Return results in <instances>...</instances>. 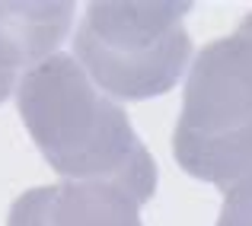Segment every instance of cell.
<instances>
[{"label": "cell", "mask_w": 252, "mask_h": 226, "mask_svg": "<svg viewBox=\"0 0 252 226\" xmlns=\"http://www.w3.org/2000/svg\"><path fill=\"white\" fill-rule=\"evenodd\" d=\"M16 105L45 163L70 182H102L137 204L157 191V163L128 112L96 89L74 55H51L16 83Z\"/></svg>", "instance_id": "cell-1"}, {"label": "cell", "mask_w": 252, "mask_h": 226, "mask_svg": "<svg viewBox=\"0 0 252 226\" xmlns=\"http://www.w3.org/2000/svg\"><path fill=\"white\" fill-rule=\"evenodd\" d=\"M172 153L189 175L220 191L252 175V42L240 29L191 61Z\"/></svg>", "instance_id": "cell-2"}, {"label": "cell", "mask_w": 252, "mask_h": 226, "mask_svg": "<svg viewBox=\"0 0 252 226\" xmlns=\"http://www.w3.org/2000/svg\"><path fill=\"white\" fill-rule=\"evenodd\" d=\"M189 10L191 3L179 0L86 3L74 35V61L99 92L118 99L163 96L179 83L191 57Z\"/></svg>", "instance_id": "cell-3"}, {"label": "cell", "mask_w": 252, "mask_h": 226, "mask_svg": "<svg viewBox=\"0 0 252 226\" xmlns=\"http://www.w3.org/2000/svg\"><path fill=\"white\" fill-rule=\"evenodd\" d=\"M141 204L102 182H61L29 188L13 201L6 226H144Z\"/></svg>", "instance_id": "cell-4"}, {"label": "cell", "mask_w": 252, "mask_h": 226, "mask_svg": "<svg viewBox=\"0 0 252 226\" xmlns=\"http://www.w3.org/2000/svg\"><path fill=\"white\" fill-rule=\"evenodd\" d=\"M74 26V3H0V70L19 77L23 67L48 61Z\"/></svg>", "instance_id": "cell-5"}, {"label": "cell", "mask_w": 252, "mask_h": 226, "mask_svg": "<svg viewBox=\"0 0 252 226\" xmlns=\"http://www.w3.org/2000/svg\"><path fill=\"white\" fill-rule=\"evenodd\" d=\"M214 226H252V175L223 191V207Z\"/></svg>", "instance_id": "cell-6"}, {"label": "cell", "mask_w": 252, "mask_h": 226, "mask_svg": "<svg viewBox=\"0 0 252 226\" xmlns=\"http://www.w3.org/2000/svg\"><path fill=\"white\" fill-rule=\"evenodd\" d=\"M16 83H19L16 74H10V70H0V102H3V99L13 92V86H16Z\"/></svg>", "instance_id": "cell-7"}, {"label": "cell", "mask_w": 252, "mask_h": 226, "mask_svg": "<svg viewBox=\"0 0 252 226\" xmlns=\"http://www.w3.org/2000/svg\"><path fill=\"white\" fill-rule=\"evenodd\" d=\"M240 32H243V35H246L249 42H252V13H249V16H246V19L240 23Z\"/></svg>", "instance_id": "cell-8"}]
</instances>
